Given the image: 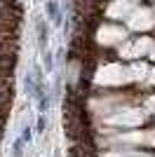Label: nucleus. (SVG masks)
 <instances>
[{
	"label": "nucleus",
	"instance_id": "1",
	"mask_svg": "<svg viewBox=\"0 0 155 157\" xmlns=\"http://www.w3.org/2000/svg\"><path fill=\"white\" fill-rule=\"evenodd\" d=\"M35 28H38V40H40V45L45 47V45H47V26H45V21H38V24H35Z\"/></svg>",
	"mask_w": 155,
	"mask_h": 157
},
{
	"label": "nucleus",
	"instance_id": "2",
	"mask_svg": "<svg viewBox=\"0 0 155 157\" xmlns=\"http://www.w3.org/2000/svg\"><path fill=\"white\" fill-rule=\"evenodd\" d=\"M47 12H50V17L54 21H61V19H59V5H57V0H50V2H47Z\"/></svg>",
	"mask_w": 155,
	"mask_h": 157
},
{
	"label": "nucleus",
	"instance_id": "3",
	"mask_svg": "<svg viewBox=\"0 0 155 157\" xmlns=\"http://www.w3.org/2000/svg\"><path fill=\"white\" fill-rule=\"evenodd\" d=\"M45 129H47V122H45V117H40V120H38V131L42 134Z\"/></svg>",
	"mask_w": 155,
	"mask_h": 157
}]
</instances>
